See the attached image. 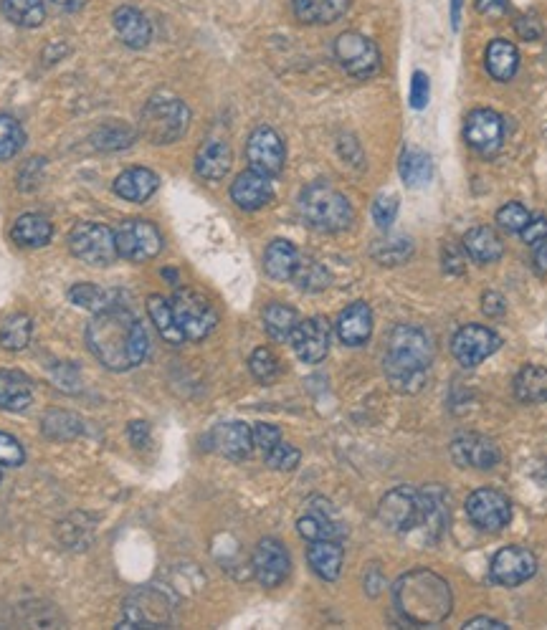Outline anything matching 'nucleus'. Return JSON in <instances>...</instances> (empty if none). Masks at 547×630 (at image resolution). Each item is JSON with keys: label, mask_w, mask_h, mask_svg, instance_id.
Instances as JSON below:
<instances>
[{"label": "nucleus", "mask_w": 547, "mask_h": 630, "mask_svg": "<svg viewBox=\"0 0 547 630\" xmlns=\"http://www.w3.org/2000/svg\"><path fill=\"white\" fill-rule=\"evenodd\" d=\"M87 345L107 370L127 372L147 357L150 337L130 309L109 304L87 324Z\"/></svg>", "instance_id": "nucleus-1"}, {"label": "nucleus", "mask_w": 547, "mask_h": 630, "mask_svg": "<svg viewBox=\"0 0 547 630\" xmlns=\"http://www.w3.org/2000/svg\"><path fill=\"white\" fill-rule=\"evenodd\" d=\"M393 603L398 613L413 625L444 623L454 608L449 582L423 567L398 577L393 585Z\"/></svg>", "instance_id": "nucleus-2"}, {"label": "nucleus", "mask_w": 547, "mask_h": 630, "mask_svg": "<svg viewBox=\"0 0 547 630\" xmlns=\"http://www.w3.org/2000/svg\"><path fill=\"white\" fill-rule=\"evenodd\" d=\"M431 340L416 324H398L388 337L385 350V377L398 393H418L431 370Z\"/></svg>", "instance_id": "nucleus-3"}, {"label": "nucleus", "mask_w": 547, "mask_h": 630, "mask_svg": "<svg viewBox=\"0 0 547 630\" xmlns=\"http://www.w3.org/2000/svg\"><path fill=\"white\" fill-rule=\"evenodd\" d=\"M444 501L439 489H413L398 486L388 491L378 504V519L390 532H411L431 522H444Z\"/></svg>", "instance_id": "nucleus-4"}, {"label": "nucleus", "mask_w": 547, "mask_h": 630, "mask_svg": "<svg viewBox=\"0 0 547 630\" xmlns=\"http://www.w3.org/2000/svg\"><path fill=\"white\" fill-rule=\"evenodd\" d=\"M299 216L315 231L340 233L350 228L355 213L350 200L340 190H335L325 180H317V183H309L299 195Z\"/></svg>", "instance_id": "nucleus-5"}, {"label": "nucleus", "mask_w": 547, "mask_h": 630, "mask_svg": "<svg viewBox=\"0 0 547 630\" xmlns=\"http://www.w3.org/2000/svg\"><path fill=\"white\" fill-rule=\"evenodd\" d=\"M188 127L190 109L178 97H152L140 114V135L150 145H173Z\"/></svg>", "instance_id": "nucleus-6"}, {"label": "nucleus", "mask_w": 547, "mask_h": 630, "mask_svg": "<svg viewBox=\"0 0 547 630\" xmlns=\"http://www.w3.org/2000/svg\"><path fill=\"white\" fill-rule=\"evenodd\" d=\"M173 314L185 342H201L216 329L218 312L206 294L195 289H178L173 297Z\"/></svg>", "instance_id": "nucleus-7"}, {"label": "nucleus", "mask_w": 547, "mask_h": 630, "mask_svg": "<svg viewBox=\"0 0 547 630\" xmlns=\"http://www.w3.org/2000/svg\"><path fill=\"white\" fill-rule=\"evenodd\" d=\"M173 618V600L158 587H142L122 605L120 628H168Z\"/></svg>", "instance_id": "nucleus-8"}, {"label": "nucleus", "mask_w": 547, "mask_h": 630, "mask_svg": "<svg viewBox=\"0 0 547 630\" xmlns=\"http://www.w3.org/2000/svg\"><path fill=\"white\" fill-rule=\"evenodd\" d=\"M71 254L89 266H112L117 261V241L114 231L104 223L84 221L76 223L69 233Z\"/></svg>", "instance_id": "nucleus-9"}, {"label": "nucleus", "mask_w": 547, "mask_h": 630, "mask_svg": "<svg viewBox=\"0 0 547 630\" xmlns=\"http://www.w3.org/2000/svg\"><path fill=\"white\" fill-rule=\"evenodd\" d=\"M114 241H117V254L132 264H145L163 251V233L142 218L120 223V228L114 231Z\"/></svg>", "instance_id": "nucleus-10"}, {"label": "nucleus", "mask_w": 547, "mask_h": 630, "mask_svg": "<svg viewBox=\"0 0 547 630\" xmlns=\"http://www.w3.org/2000/svg\"><path fill=\"white\" fill-rule=\"evenodd\" d=\"M335 59L355 79H368L380 69L378 46L358 31H345L335 38Z\"/></svg>", "instance_id": "nucleus-11"}, {"label": "nucleus", "mask_w": 547, "mask_h": 630, "mask_svg": "<svg viewBox=\"0 0 547 630\" xmlns=\"http://www.w3.org/2000/svg\"><path fill=\"white\" fill-rule=\"evenodd\" d=\"M246 160H249L251 170L266 175V178L282 173L287 150H284V140L279 137V132L271 127H256L246 142Z\"/></svg>", "instance_id": "nucleus-12"}, {"label": "nucleus", "mask_w": 547, "mask_h": 630, "mask_svg": "<svg viewBox=\"0 0 547 630\" xmlns=\"http://www.w3.org/2000/svg\"><path fill=\"white\" fill-rule=\"evenodd\" d=\"M466 517L484 532H499L512 522V504L502 491L477 489L466 499Z\"/></svg>", "instance_id": "nucleus-13"}, {"label": "nucleus", "mask_w": 547, "mask_h": 630, "mask_svg": "<svg viewBox=\"0 0 547 630\" xmlns=\"http://www.w3.org/2000/svg\"><path fill=\"white\" fill-rule=\"evenodd\" d=\"M502 340L494 329L482 327V324H466L451 340V352L464 367L482 365L487 357H492L499 350Z\"/></svg>", "instance_id": "nucleus-14"}, {"label": "nucleus", "mask_w": 547, "mask_h": 630, "mask_svg": "<svg viewBox=\"0 0 547 630\" xmlns=\"http://www.w3.org/2000/svg\"><path fill=\"white\" fill-rule=\"evenodd\" d=\"M489 572H492V580L497 582V585L517 587L535 575L537 557L532 555L530 550H525V547H517V544L502 547V550L494 555Z\"/></svg>", "instance_id": "nucleus-15"}, {"label": "nucleus", "mask_w": 547, "mask_h": 630, "mask_svg": "<svg viewBox=\"0 0 547 630\" xmlns=\"http://www.w3.org/2000/svg\"><path fill=\"white\" fill-rule=\"evenodd\" d=\"M254 575L264 587H279L292 570L289 552L279 539H261L254 550Z\"/></svg>", "instance_id": "nucleus-16"}, {"label": "nucleus", "mask_w": 547, "mask_h": 630, "mask_svg": "<svg viewBox=\"0 0 547 630\" xmlns=\"http://www.w3.org/2000/svg\"><path fill=\"white\" fill-rule=\"evenodd\" d=\"M294 352L307 365H317L330 352V324L322 317H309L297 324V329L289 337Z\"/></svg>", "instance_id": "nucleus-17"}, {"label": "nucleus", "mask_w": 547, "mask_h": 630, "mask_svg": "<svg viewBox=\"0 0 547 630\" xmlns=\"http://www.w3.org/2000/svg\"><path fill=\"white\" fill-rule=\"evenodd\" d=\"M451 458H454V464L461 466V469L487 471L499 464L502 453H499L497 443L489 441L487 436L464 433V436L454 438V443H451Z\"/></svg>", "instance_id": "nucleus-18"}, {"label": "nucleus", "mask_w": 547, "mask_h": 630, "mask_svg": "<svg viewBox=\"0 0 547 630\" xmlns=\"http://www.w3.org/2000/svg\"><path fill=\"white\" fill-rule=\"evenodd\" d=\"M464 137L469 147L479 152V155H494L502 147L504 140V122L497 112L492 109H474L466 117Z\"/></svg>", "instance_id": "nucleus-19"}, {"label": "nucleus", "mask_w": 547, "mask_h": 630, "mask_svg": "<svg viewBox=\"0 0 547 630\" xmlns=\"http://www.w3.org/2000/svg\"><path fill=\"white\" fill-rule=\"evenodd\" d=\"M271 198H274L271 178L256 173V170H246L231 185V200L241 210H261L271 203Z\"/></svg>", "instance_id": "nucleus-20"}, {"label": "nucleus", "mask_w": 547, "mask_h": 630, "mask_svg": "<svg viewBox=\"0 0 547 630\" xmlns=\"http://www.w3.org/2000/svg\"><path fill=\"white\" fill-rule=\"evenodd\" d=\"M373 334V312L365 302H355L345 307L337 317V337L342 345L360 347L370 340Z\"/></svg>", "instance_id": "nucleus-21"}, {"label": "nucleus", "mask_w": 547, "mask_h": 630, "mask_svg": "<svg viewBox=\"0 0 547 630\" xmlns=\"http://www.w3.org/2000/svg\"><path fill=\"white\" fill-rule=\"evenodd\" d=\"M211 441L213 448L221 456L231 458V461H244L251 453V448H254L251 428L246 423H241V420H231V423H221V426L213 428Z\"/></svg>", "instance_id": "nucleus-22"}, {"label": "nucleus", "mask_w": 547, "mask_h": 630, "mask_svg": "<svg viewBox=\"0 0 547 630\" xmlns=\"http://www.w3.org/2000/svg\"><path fill=\"white\" fill-rule=\"evenodd\" d=\"M114 31L120 36V41L130 49H145L152 38V26L145 18V13L137 11L132 6H122L114 11Z\"/></svg>", "instance_id": "nucleus-23"}, {"label": "nucleus", "mask_w": 547, "mask_h": 630, "mask_svg": "<svg viewBox=\"0 0 547 630\" xmlns=\"http://www.w3.org/2000/svg\"><path fill=\"white\" fill-rule=\"evenodd\" d=\"M160 178L152 173L150 167H130L114 180V193L130 203H145L158 190Z\"/></svg>", "instance_id": "nucleus-24"}, {"label": "nucleus", "mask_w": 547, "mask_h": 630, "mask_svg": "<svg viewBox=\"0 0 547 630\" xmlns=\"http://www.w3.org/2000/svg\"><path fill=\"white\" fill-rule=\"evenodd\" d=\"M342 560H345V552L340 547V539H320L309 544L307 562L322 580L335 582L342 572Z\"/></svg>", "instance_id": "nucleus-25"}, {"label": "nucleus", "mask_w": 547, "mask_h": 630, "mask_svg": "<svg viewBox=\"0 0 547 630\" xmlns=\"http://www.w3.org/2000/svg\"><path fill=\"white\" fill-rule=\"evenodd\" d=\"M33 403V383L18 370H0V410L23 413Z\"/></svg>", "instance_id": "nucleus-26"}, {"label": "nucleus", "mask_w": 547, "mask_h": 630, "mask_svg": "<svg viewBox=\"0 0 547 630\" xmlns=\"http://www.w3.org/2000/svg\"><path fill=\"white\" fill-rule=\"evenodd\" d=\"M231 147L223 140H206L195 155V173L203 180H221L231 170Z\"/></svg>", "instance_id": "nucleus-27"}, {"label": "nucleus", "mask_w": 547, "mask_h": 630, "mask_svg": "<svg viewBox=\"0 0 547 630\" xmlns=\"http://www.w3.org/2000/svg\"><path fill=\"white\" fill-rule=\"evenodd\" d=\"M350 0H292L294 16L307 26H327L340 21L347 13Z\"/></svg>", "instance_id": "nucleus-28"}, {"label": "nucleus", "mask_w": 547, "mask_h": 630, "mask_svg": "<svg viewBox=\"0 0 547 630\" xmlns=\"http://www.w3.org/2000/svg\"><path fill=\"white\" fill-rule=\"evenodd\" d=\"M299 266V251L292 241L277 238L271 241L264 254V271L274 281H289Z\"/></svg>", "instance_id": "nucleus-29"}, {"label": "nucleus", "mask_w": 547, "mask_h": 630, "mask_svg": "<svg viewBox=\"0 0 547 630\" xmlns=\"http://www.w3.org/2000/svg\"><path fill=\"white\" fill-rule=\"evenodd\" d=\"M13 241L23 248H41L51 241L54 236V226L46 216L41 213H23L16 223H13L11 231Z\"/></svg>", "instance_id": "nucleus-30"}, {"label": "nucleus", "mask_w": 547, "mask_h": 630, "mask_svg": "<svg viewBox=\"0 0 547 630\" xmlns=\"http://www.w3.org/2000/svg\"><path fill=\"white\" fill-rule=\"evenodd\" d=\"M297 532L302 534L307 542H320V539H340L342 527L340 519L330 512V509L312 507L302 519L297 522Z\"/></svg>", "instance_id": "nucleus-31"}, {"label": "nucleus", "mask_w": 547, "mask_h": 630, "mask_svg": "<svg viewBox=\"0 0 547 630\" xmlns=\"http://www.w3.org/2000/svg\"><path fill=\"white\" fill-rule=\"evenodd\" d=\"M464 251L472 256L477 264H494V261L502 259L504 246L492 228L477 226L464 236Z\"/></svg>", "instance_id": "nucleus-32"}, {"label": "nucleus", "mask_w": 547, "mask_h": 630, "mask_svg": "<svg viewBox=\"0 0 547 630\" xmlns=\"http://www.w3.org/2000/svg\"><path fill=\"white\" fill-rule=\"evenodd\" d=\"M147 314H150L152 324H155L158 334L165 342H168V345H183L185 337H183V332H180L178 322H175L173 304H170L168 299L160 297V294L147 297Z\"/></svg>", "instance_id": "nucleus-33"}, {"label": "nucleus", "mask_w": 547, "mask_h": 630, "mask_svg": "<svg viewBox=\"0 0 547 630\" xmlns=\"http://www.w3.org/2000/svg\"><path fill=\"white\" fill-rule=\"evenodd\" d=\"M520 69V54H517V46L504 41V38H497L492 41L487 49V71L494 76L497 81H510L512 76Z\"/></svg>", "instance_id": "nucleus-34"}, {"label": "nucleus", "mask_w": 547, "mask_h": 630, "mask_svg": "<svg viewBox=\"0 0 547 630\" xmlns=\"http://www.w3.org/2000/svg\"><path fill=\"white\" fill-rule=\"evenodd\" d=\"M515 395L520 403L535 405L547 400V367L525 365L515 377Z\"/></svg>", "instance_id": "nucleus-35"}, {"label": "nucleus", "mask_w": 547, "mask_h": 630, "mask_svg": "<svg viewBox=\"0 0 547 630\" xmlns=\"http://www.w3.org/2000/svg\"><path fill=\"white\" fill-rule=\"evenodd\" d=\"M297 324H299V314H297V309L289 307V304L271 302L269 307L264 309V329L271 340L287 342L289 337H292L294 329H297Z\"/></svg>", "instance_id": "nucleus-36"}, {"label": "nucleus", "mask_w": 547, "mask_h": 630, "mask_svg": "<svg viewBox=\"0 0 547 630\" xmlns=\"http://www.w3.org/2000/svg\"><path fill=\"white\" fill-rule=\"evenodd\" d=\"M41 431L51 441H74L84 433L82 418H76L74 413H66V410H49L41 420Z\"/></svg>", "instance_id": "nucleus-37"}, {"label": "nucleus", "mask_w": 547, "mask_h": 630, "mask_svg": "<svg viewBox=\"0 0 547 630\" xmlns=\"http://www.w3.org/2000/svg\"><path fill=\"white\" fill-rule=\"evenodd\" d=\"M398 170H401V178L408 188H421L434 175V160L423 150H406L398 162Z\"/></svg>", "instance_id": "nucleus-38"}, {"label": "nucleus", "mask_w": 547, "mask_h": 630, "mask_svg": "<svg viewBox=\"0 0 547 630\" xmlns=\"http://www.w3.org/2000/svg\"><path fill=\"white\" fill-rule=\"evenodd\" d=\"M3 16L18 28H38L46 21L44 0H3Z\"/></svg>", "instance_id": "nucleus-39"}, {"label": "nucleus", "mask_w": 547, "mask_h": 630, "mask_svg": "<svg viewBox=\"0 0 547 630\" xmlns=\"http://www.w3.org/2000/svg\"><path fill=\"white\" fill-rule=\"evenodd\" d=\"M33 319L28 314H11L0 327V347L11 352H21L31 345Z\"/></svg>", "instance_id": "nucleus-40"}, {"label": "nucleus", "mask_w": 547, "mask_h": 630, "mask_svg": "<svg viewBox=\"0 0 547 630\" xmlns=\"http://www.w3.org/2000/svg\"><path fill=\"white\" fill-rule=\"evenodd\" d=\"M135 140H137V130H132L130 124H125V122H107L92 135V145L102 152L127 150V147H132V142Z\"/></svg>", "instance_id": "nucleus-41"}, {"label": "nucleus", "mask_w": 547, "mask_h": 630, "mask_svg": "<svg viewBox=\"0 0 547 630\" xmlns=\"http://www.w3.org/2000/svg\"><path fill=\"white\" fill-rule=\"evenodd\" d=\"M370 254H373V259L378 261V264L398 266V264H403L406 259H411L413 243H411V238H403V236L380 238V241L373 243Z\"/></svg>", "instance_id": "nucleus-42"}, {"label": "nucleus", "mask_w": 547, "mask_h": 630, "mask_svg": "<svg viewBox=\"0 0 547 630\" xmlns=\"http://www.w3.org/2000/svg\"><path fill=\"white\" fill-rule=\"evenodd\" d=\"M26 145V132L11 114H0V162H8Z\"/></svg>", "instance_id": "nucleus-43"}, {"label": "nucleus", "mask_w": 547, "mask_h": 630, "mask_svg": "<svg viewBox=\"0 0 547 630\" xmlns=\"http://www.w3.org/2000/svg\"><path fill=\"white\" fill-rule=\"evenodd\" d=\"M297 281V286L302 291H322L330 284V274H327L325 266L315 259H299L297 271L292 276Z\"/></svg>", "instance_id": "nucleus-44"}, {"label": "nucleus", "mask_w": 547, "mask_h": 630, "mask_svg": "<svg viewBox=\"0 0 547 630\" xmlns=\"http://www.w3.org/2000/svg\"><path fill=\"white\" fill-rule=\"evenodd\" d=\"M69 302L76 304V307L89 309V312H102L104 307H109V294L102 291L99 286L94 284H76L69 289Z\"/></svg>", "instance_id": "nucleus-45"}, {"label": "nucleus", "mask_w": 547, "mask_h": 630, "mask_svg": "<svg viewBox=\"0 0 547 630\" xmlns=\"http://www.w3.org/2000/svg\"><path fill=\"white\" fill-rule=\"evenodd\" d=\"M249 367H251V375H254L256 380H259V383H264V385L274 383V380L279 377V372H282L277 355H274L271 350H266V347H259V350L251 352Z\"/></svg>", "instance_id": "nucleus-46"}, {"label": "nucleus", "mask_w": 547, "mask_h": 630, "mask_svg": "<svg viewBox=\"0 0 547 630\" xmlns=\"http://www.w3.org/2000/svg\"><path fill=\"white\" fill-rule=\"evenodd\" d=\"M299 461H302V453H299L292 443L284 441H279L277 446L266 453V464L277 471H294L299 466Z\"/></svg>", "instance_id": "nucleus-47"}, {"label": "nucleus", "mask_w": 547, "mask_h": 630, "mask_svg": "<svg viewBox=\"0 0 547 630\" xmlns=\"http://www.w3.org/2000/svg\"><path fill=\"white\" fill-rule=\"evenodd\" d=\"M530 210L522 203H507L497 210V223L510 233H520L530 223Z\"/></svg>", "instance_id": "nucleus-48"}, {"label": "nucleus", "mask_w": 547, "mask_h": 630, "mask_svg": "<svg viewBox=\"0 0 547 630\" xmlns=\"http://www.w3.org/2000/svg\"><path fill=\"white\" fill-rule=\"evenodd\" d=\"M396 216H398V198L396 195H378L373 203V221L375 226L383 228V231H388L393 223H396Z\"/></svg>", "instance_id": "nucleus-49"}, {"label": "nucleus", "mask_w": 547, "mask_h": 630, "mask_svg": "<svg viewBox=\"0 0 547 630\" xmlns=\"http://www.w3.org/2000/svg\"><path fill=\"white\" fill-rule=\"evenodd\" d=\"M23 461H26V451H23L21 443L0 431V466L16 469V466H23Z\"/></svg>", "instance_id": "nucleus-50"}, {"label": "nucleus", "mask_w": 547, "mask_h": 630, "mask_svg": "<svg viewBox=\"0 0 547 630\" xmlns=\"http://www.w3.org/2000/svg\"><path fill=\"white\" fill-rule=\"evenodd\" d=\"M44 167H46L44 157H33V160H28L26 165L21 167V173H18V188H21L23 193L38 188V183L44 178Z\"/></svg>", "instance_id": "nucleus-51"}, {"label": "nucleus", "mask_w": 547, "mask_h": 630, "mask_svg": "<svg viewBox=\"0 0 547 630\" xmlns=\"http://www.w3.org/2000/svg\"><path fill=\"white\" fill-rule=\"evenodd\" d=\"M251 436H254V446L259 448L264 456L282 441V431H279L277 426H271V423H259V426H254L251 428Z\"/></svg>", "instance_id": "nucleus-52"}, {"label": "nucleus", "mask_w": 547, "mask_h": 630, "mask_svg": "<svg viewBox=\"0 0 547 630\" xmlns=\"http://www.w3.org/2000/svg\"><path fill=\"white\" fill-rule=\"evenodd\" d=\"M411 107L413 109H423L428 104V97H431V81H428V76L423 74V71H416L413 74V81H411Z\"/></svg>", "instance_id": "nucleus-53"}, {"label": "nucleus", "mask_w": 547, "mask_h": 630, "mask_svg": "<svg viewBox=\"0 0 547 630\" xmlns=\"http://www.w3.org/2000/svg\"><path fill=\"white\" fill-rule=\"evenodd\" d=\"M520 236H522V241L527 243V246H537V243L547 241V218L545 216L530 218V223L522 228Z\"/></svg>", "instance_id": "nucleus-54"}, {"label": "nucleus", "mask_w": 547, "mask_h": 630, "mask_svg": "<svg viewBox=\"0 0 547 630\" xmlns=\"http://www.w3.org/2000/svg\"><path fill=\"white\" fill-rule=\"evenodd\" d=\"M54 383L64 393H76L79 390V375L71 370V365H59L54 370Z\"/></svg>", "instance_id": "nucleus-55"}, {"label": "nucleus", "mask_w": 547, "mask_h": 630, "mask_svg": "<svg viewBox=\"0 0 547 630\" xmlns=\"http://www.w3.org/2000/svg\"><path fill=\"white\" fill-rule=\"evenodd\" d=\"M517 33H520V38H525V41H537L542 33V26L540 21H537L535 16H522L520 21L515 23Z\"/></svg>", "instance_id": "nucleus-56"}, {"label": "nucleus", "mask_w": 547, "mask_h": 630, "mask_svg": "<svg viewBox=\"0 0 547 630\" xmlns=\"http://www.w3.org/2000/svg\"><path fill=\"white\" fill-rule=\"evenodd\" d=\"M130 441L135 448H147V443H150V423H145V420H135V423H130Z\"/></svg>", "instance_id": "nucleus-57"}, {"label": "nucleus", "mask_w": 547, "mask_h": 630, "mask_svg": "<svg viewBox=\"0 0 547 630\" xmlns=\"http://www.w3.org/2000/svg\"><path fill=\"white\" fill-rule=\"evenodd\" d=\"M444 269L451 271V274H461L464 271V256L456 251V246L446 243L444 246Z\"/></svg>", "instance_id": "nucleus-58"}, {"label": "nucleus", "mask_w": 547, "mask_h": 630, "mask_svg": "<svg viewBox=\"0 0 547 630\" xmlns=\"http://www.w3.org/2000/svg\"><path fill=\"white\" fill-rule=\"evenodd\" d=\"M477 8L482 16L499 18L507 13V0H477Z\"/></svg>", "instance_id": "nucleus-59"}, {"label": "nucleus", "mask_w": 547, "mask_h": 630, "mask_svg": "<svg viewBox=\"0 0 547 630\" xmlns=\"http://www.w3.org/2000/svg\"><path fill=\"white\" fill-rule=\"evenodd\" d=\"M482 302H484V312H487L489 317H499V314H504V299H502V294H497V291H487Z\"/></svg>", "instance_id": "nucleus-60"}, {"label": "nucleus", "mask_w": 547, "mask_h": 630, "mask_svg": "<svg viewBox=\"0 0 547 630\" xmlns=\"http://www.w3.org/2000/svg\"><path fill=\"white\" fill-rule=\"evenodd\" d=\"M466 630H477V628H494V630H504L507 625L502 620H494V618H472L464 623Z\"/></svg>", "instance_id": "nucleus-61"}, {"label": "nucleus", "mask_w": 547, "mask_h": 630, "mask_svg": "<svg viewBox=\"0 0 547 630\" xmlns=\"http://www.w3.org/2000/svg\"><path fill=\"white\" fill-rule=\"evenodd\" d=\"M59 11H66V13H76V11H82L84 6H87L89 0H51Z\"/></svg>", "instance_id": "nucleus-62"}, {"label": "nucleus", "mask_w": 547, "mask_h": 630, "mask_svg": "<svg viewBox=\"0 0 547 630\" xmlns=\"http://www.w3.org/2000/svg\"><path fill=\"white\" fill-rule=\"evenodd\" d=\"M537 271H540V274H545L547 271V243L542 241V243H537Z\"/></svg>", "instance_id": "nucleus-63"}, {"label": "nucleus", "mask_w": 547, "mask_h": 630, "mask_svg": "<svg viewBox=\"0 0 547 630\" xmlns=\"http://www.w3.org/2000/svg\"><path fill=\"white\" fill-rule=\"evenodd\" d=\"M461 21V0H451V26L459 28Z\"/></svg>", "instance_id": "nucleus-64"}]
</instances>
